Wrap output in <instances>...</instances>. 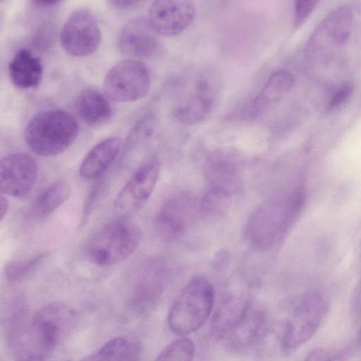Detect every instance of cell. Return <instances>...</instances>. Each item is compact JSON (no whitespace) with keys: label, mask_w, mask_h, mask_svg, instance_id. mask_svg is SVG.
<instances>
[{"label":"cell","mask_w":361,"mask_h":361,"mask_svg":"<svg viewBox=\"0 0 361 361\" xmlns=\"http://www.w3.org/2000/svg\"><path fill=\"white\" fill-rule=\"evenodd\" d=\"M35 160L26 153H13L0 162V190L1 194L23 198L32 191L37 177Z\"/></svg>","instance_id":"4fadbf2b"},{"label":"cell","mask_w":361,"mask_h":361,"mask_svg":"<svg viewBox=\"0 0 361 361\" xmlns=\"http://www.w3.org/2000/svg\"><path fill=\"white\" fill-rule=\"evenodd\" d=\"M228 261V254L226 252L221 251L214 257L213 263L214 266L216 269H222L225 267V264Z\"/></svg>","instance_id":"836d02e7"},{"label":"cell","mask_w":361,"mask_h":361,"mask_svg":"<svg viewBox=\"0 0 361 361\" xmlns=\"http://www.w3.org/2000/svg\"><path fill=\"white\" fill-rule=\"evenodd\" d=\"M9 208V202L6 197H5L3 194L1 195V214L0 219L1 222L4 220V217L6 216Z\"/></svg>","instance_id":"d590c367"},{"label":"cell","mask_w":361,"mask_h":361,"mask_svg":"<svg viewBox=\"0 0 361 361\" xmlns=\"http://www.w3.org/2000/svg\"><path fill=\"white\" fill-rule=\"evenodd\" d=\"M71 188L68 182L59 180L44 189L33 202L35 215L44 217L54 212L70 197Z\"/></svg>","instance_id":"cb8c5ba5"},{"label":"cell","mask_w":361,"mask_h":361,"mask_svg":"<svg viewBox=\"0 0 361 361\" xmlns=\"http://www.w3.org/2000/svg\"><path fill=\"white\" fill-rule=\"evenodd\" d=\"M154 126L155 118L153 114L148 112L140 118L129 132L125 143V152H129L148 140L154 132Z\"/></svg>","instance_id":"83f0119b"},{"label":"cell","mask_w":361,"mask_h":361,"mask_svg":"<svg viewBox=\"0 0 361 361\" xmlns=\"http://www.w3.org/2000/svg\"><path fill=\"white\" fill-rule=\"evenodd\" d=\"M353 23V13L348 6L333 10L321 22L315 34L312 36L308 51L314 53L322 46L341 47L350 35Z\"/></svg>","instance_id":"ac0fdd59"},{"label":"cell","mask_w":361,"mask_h":361,"mask_svg":"<svg viewBox=\"0 0 361 361\" xmlns=\"http://www.w3.org/2000/svg\"><path fill=\"white\" fill-rule=\"evenodd\" d=\"M326 307V300L319 292L303 296L286 321L281 339L284 352L291 353L311 339L322 324Z\"/></svg>","instance_id":"52a82bcc"},{"label":"cell","mask_w":361,"mask_h":361,"mask_svg":"<svg viewBox=\"0 0 361 361\" xmlns=\"http://www.w3.org/2000/svg\"><path fill=\"white\" fill-rule=\"evenodd\" d=\"M47 253L43 252L23 260L12 261L5 267V276L11 283L25 281L37 272L47 257Z\"/></svg>","instance_id":"4316f807"},{"label":"cell","mask_w":361,"mask_h":361,"mask_svg":"<svg viewBox=\"0 0 361 361\" xmlns=\"http://www.w3.org/2000/svg\"><path fill=\"white\" fill-rule=\"evenodd\" d=\"M250 301L246 288L231 286L224 291L213 314L211 327L215 334L233 331L245 318Z\"/></svg>","instance_id":"2e32d148"},{"label":"cell","mask_w":361,"mask_h":361,"mask_svg":"<svg viewBox=\"0 0 361 361\" xmlns=\"http://www.w3.org/2000/svg\"><path fill=\"white\" fill-rule=\"evenodd\" d=\"M214 298V287L206 278H192L169 310L167 322L171 331L185 336L200 329L210 317Z\"/></svg>","instance_id":"277c9868"},{"label":"cell","mask_w":361,"mask_h":361,"mask_svg":"<svg viewBox=\"0 0 361 361\" xmlns=\"http://www.w3.org/2000/svg\"><path fill=\"white\" fill-rule=\"evenodd\" d=\"M243 161L235 152L217 149L207 159L204 174L210 188L231 192L240 184Z\"/></svg>","instance_id":"e0dca14e"},{"label":"cell","mask_w":361,"mask_h":361,"mask_svg":"<svg viewBox=\"0 0 361 361\" xmlns=\"http://www.w3.org/2000/svg\"><path fill=\"white\" fill-rule=\"evenodd\" d=\"M354 301V305L359 310L358 311H361V279L355 293Z\"/></svg>","instance_id":"8d00e7d4"},{"label":"cell","mask_w":361,"mask_h":361,"mask_svg":"<svg viewBox=\"0 0 361 361\" xmlns=\"http://www.w3.org/2000/svg\"><path fill=\"white\" fill-rule=\"evenodd\" d=\"M267 315L262 310H249L240 325L233 332V343L238 347H245L255 342L264 332Z\"/></svg>","instance_id":"d4e9b609"},{"label":"cell","mask_w":361,"mask_h":361,"mask_svg":"<svg viewBox=\"0 0 361 361\" xmlns=\"http://www.w3.org/2000/svg\"><path fill=\"white\" fill-rule=\"evenodd\" d=\"M157 33L148 18L137 16L122 27L118 38L120 51L132 58L145 59L153 56L159 48Z\"/></svg>","instance_id":"9a60e30c"},{"label":"cell","mask_w":361,"mask_h":361,"mask_svg":"<svg viewBox=\"0 0 361 361\" xmlns=\"http://www.w3.org/2000/svg\"><path fill=\"white\" fill-rule=\"evenodd\" d=\"M76 311L61 302L47 305L30 317L18 314L12 322L9 344L17 361H47L73 330Z\"/></svg>","instance_id":"6da1fadb"},{"label":"cell","mask_w":361,"mask_h":361,"mask_svg":"<svg viewBox=\"0 0 361 361\" xmlns=\"http://www.w3.org/2000/svg\"><path fill=\"white\" fill-rule=\"evenodd\" d=\"M305 201L302 185H298L265 201L252 213L245 225V238L255 250L272 249L285 237Z\"/></svg>","instance_id":"7a4b0ae2"},{"label":"cell","mask_w":361,"mask_h":361,"mask_svg":"<svg viewBox=\"0 0 361 361\" xmlns=\"http://www.w3.org/2000/svg\"><path fill=\"white\" fill-rule=\"evenodd\" d=\"M32 4L38 7L48 8L55 6L61 4V1L58 0H36L31 1Z\"/></svg>","instance_id":"e575fe53"},{"label":"cell","mask_w":361,"mask_h":361,"mask_svg":"<svg viewBox=\"0 0 361 361\" xmlns=\"http://www.w3.org/2000/svg\"><path fill=\"white\" fill-rule=\"evenodd\" d=\"M169 267L159 259L145 261L130 279L126 293L129 310L136 316L149 314L158 305L169 279Z\"/></svg>","instance_id":"8992f818"},{"label":"cell","mask_w":361,"mask_h":361,"mask_svg":"<svg viewBox=\"0 0 361 361\" xmlns=\"http://www.w3.org/2000/svg\"><path fill=\"white\" fill-rule=\"evenodd\" d=\"M194 354V343L190 339L181 338L168 345L154 361H192Z\"/></svg>","instance_id":"f1b7e54d"},{"label":"cell","mask_w":361,"mask_h":361,"mask_svg":"<svg viewBox=\"0 0 361 361\" xmlns=\"http://www.w3.org/2000/svg\"><path fill=\"white\" fill-rule=\"evenodd\" d=\"M9 76L12 83L19 89L36 88L43 75L41 60L27 49L17 51L8 64Z\"/></svg>","instance_id":"d6986e66"},{"label":"cell","mask_w":361,"mask_h":361,"mask_svg":"<svg viewBox=\"0 0 361 361\" xmlns=\"http://www.w3.org/2000/svg\"><path fill=\"white\" fill-rule=\"evenodd\" d=\"M160 164L157 157H147L136 169L120 190L114 206L120 212H128L139 209L150 197L159 175Z\"/></svg>","instance_id":"8fae6325"},{"label":"cell","mask_w":361,"mask_h":361,"mask_svg":"<svg viewBox=\"0 0 361 361\" xmlns=\"http://www.w3.org/2000/svg\"><path fill=\"white\" fill-rule=\"evenodd\" d=\"M111 5L116 8L121 9H128L134 8L139 5L141 1H130V0H111L109 1Z\"/></svg>","instance_id":"d6a6232c"},{"label":"cell","mask_w":361,"mask_h":361,"mask_svg":"<svg viewBox=\"0 0 361 361\" xmlns=\"http://www.w3.org/2000/svg\"><path fill=\"white\" fill-rule=\"evenodd\" d=\"M151 86L148 68L141 61L126 59L114 65L104 80V92L111 101L129 103L143 98Z\"/></svg>","instance_id":"ba28073f"},{"label":"cell","mask_w":361,"mask_h":361,"mask_svg":"<svg viewBox=\"0 0 361 361\" xmlns=\"http://www.w3.org/2000/svg\"><path fill=\"white\" fill-rule=\"evenodd\" d=\"M216 93V83L212 77L208 75L198 76L190 90L173 107V118L185 125L202 122L212 111Z\"/></svg>","instance_id":"7c38bea8"},{"label":"cell","mask_w":361,"mask_h":361,"mask_svg":"<svg viewBox=\"0 0 361 361\" xmlns=\"http://www.w3.org/2000/svg\"><path fill=\"white\" fill-rule=\"evenodd\" d=\"M121 147V140L118 137H109L97 143L81 162L80 176L86 180L102 176L116 158Z\"/></svg>","instance_id":"ffe728a7"},{"label":"cell","mask_w":361,"mask_h":361,"mask_svg":"<svg viewBox=\"0 0 361 361\" xmlns=\"http://www.w3.org/2000/svg\"><path fill=\"white\" fill-rule=\"evenodd\" d=\"M318 1L315 0H298L294 5L293 27H300L309 18Z\"/></svg>","instance_id":"4dcf8cb0"},{"label":"cell","mask_w":361,"mask_h":361,"mask_svg":"<svg viewBox=\"0 0 361 361\" xmlns=\"http://www.w3.org/2000/svg\"><path fill=\"white\" fill-rule=\"evenodd\" d=\"M231 193L219 188H210L200 202V212L209 218H221L228 211Z\"/></svg>","instance_id":"484cf974"},{"label":"cell","mask_w":361,"mask_h":361,"mask_svg":"<svg viewBox=\"0 0 361 361\" xmlns=\"http://www.w3.org/2000/svg\"><path fill=\"white\" fill-rule=\"evenodd\" d=\"M295 76L286 70L274 72L267 80L250 106V114L257 116L281 100L293 88Z\"/></svg>","instance_id":"44dd1931"},{"label":"cell","mask_w":361,"mask_h":361,"mask_svg":"<svg viewBox=\"0 0 361 361\" xmlns=\"http://www.w3.org/2000/svg\"><path fill=\"white\" fill-rule=\"evenodd\" d=\"M354 92V85L351 82L343 83L331 96L326 104L328 111H334L341 108L350 99Z\"/></svg>","instance_id":"f546056e"},{"label":"cell","mask_w":361,"mask_h":361,"mask_svg":"<svg viewBox=\"0 0 361 361\" xmlns=\"http://www.w3.org/2000/svg\"><path fill=\"white\" fill-rule=\"evenodd\" d=\"M195 13V6L191 1L158 0L149 8L148 20L157 34L173 37L190 25Z\"/></svg>","instance_id":"5bb4252c"},{"label":"cell","mask_w":361,"mask_h":361,"mask_svg":"<svg viewBox=\"0 0 361 361\" xmlns=\"http://www.w3.org/2000/svg\"><path fill=\"white\" fill-rule=\"evenodd\" d=\"M304 361H338V356L328 349L319 348L312 350Z\"/></svg>","instance_id":"1f68e13d"},{"label":"cell","mask_w":361,"mask_h":361,"mask_svg":"<svg viewBox=\"0 0 361 361\" xmlns=\"http://www.w3.org/2000/svg\"><path fill=\"white\" fill-rule=\"evenodd\" d=\"M141 353V346L136 340L118 336L107 341L83 361H140Z\"/></svg>","instance_id":"603a6c76"},{"label":"cell","mask_w":361,"mask_h":361,"mask_svg":"<svg viewBox=\"0 0 361 361\" xmlns=\"http://www.w3.org/2000/svg\"><path fill=\"white\" fill-rule=\"evenodd\" d=\"M142 238L140 227L128 219L106 224L90 239L87 246L90 259L100 267L121 263L137 250Z\"/></svg>","instance_id":"5b68a950"},{"label":"cell","mask_w":361,"mask_h":361,"mask_svg":"<svg viewBox=\"0 0 361 361\" xmlns=\"http://www.w3.org/2000/svg\"><path fill=\"white\" fill-rule=\"evenodd\" d=\"M78 124L68 113L51 109L38 112L24 130L27 145L35 154L53 157L66 151L75 140Z\"/></svg>","instance_id":"3957f363"},{"label":"cell","mask_w":361,"mask_h":361,"mask_svg":"<svg viewBox=\"0 0 361 361\" xmlns=\"http://www.w3.org/2000/svg\"><path fill=\"white\" fill-rule=\"evenodd\" d=\"M60 42L65 51L72 56L94 54L101 42L100 28L94 16L83 9L72 12L61 27Z\"/></svg>","instance_id":"9c48e42d"},{"label":"cell","mask_w":361,"mask_h":361,"mask_svg":"<svg viewBox=\"0 0 361 361\" xmlns=\"http://www.w3.org/2000/svg\"><path fill=\"white\" fill-rule=\"evenodd\" d=\"M75 106L80 118L90 127L105 124L112 116V109L106 97L94 88L82 90L76 97Z\"/></svg>","instance_id":"7402d4cb"},{"label":"cell","mask_w":361,"mask_h":361,"mask_svg":"<svg viewBox=\"0 0 361 361\" xmlns=\"http://www.w3.org/2000/svg\"><path fill=\"white\" fill-rule=\"evenodd\" d=\"M200 203L188 192L176 194L160 207L154 221L158 235L166 241L178 239L193 223Z\"/></svg>","instance_id":"30bf717a"}]
</instances>
